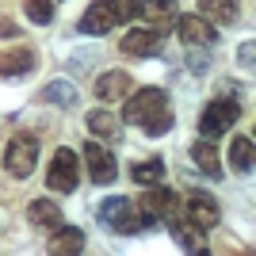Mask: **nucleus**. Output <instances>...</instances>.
I'll return each instance as SVG.
<instances>
[{
    "instance_id": "bb28decb",
    "label": "nucleus",
    "mask_w": 256,
    "mask_h": 256,
    "mask_svg": "<svg viewBox=\"0 0 256 256\" xmlns=\"http://www.w3.org/2000/svg\"><path fill=\"white\" fill-rule=\"evenodd\" d=\"M16 34H20L16 23H12V20H0V38H16Z\"/></svg>"
},
{
    "instance_id": "f8f14e48",
    "label": "nucleus",
    "mask_w": 256,
    "mask_h": 256,
    "mask_svg": "<svg viewBox=\"0 0 256 256\" xmlns=\"http://www.w3.org/2000/svg\"><path fill=\"white\" fill-rule=\"evenodd\" d=\"M130 88H134L130 73H122V69H107V73H100V76H96L92 92H96L100 104H118V100H126Z\"/></svg>"
},
{
    "instance_id": "a211bd4d",
    "label": "nucleus",
    "mask_w": 256,
    "mask_h": 256,
    "mask_svg": "<svg viewBox=\"0 0 256 256\" xmlns=\"http://www.w3.org/2000/svg\"><path fill=\"white\" fill-rule=\"evenodd\" d=\"M230 168L241 172V176H248V172L256 168V153H252V138H248V134H237V138L230 142Z\"/></svg>"
},
{
    "instance_id": "f3484780",
    "label": "nucleus",
    "mask_w": 256,
    "mask_h": 256,
    "mask_svg": "<svg viewBox=\"0 0 256 256\" xmlns=\"http://www.w3.org/2000/svg\"><path fill=\"white\" fill-rule=\"evenodd\" d=\"M27 222L38 226V230L62 226V206H58V199H31V206H27Z\"/></svg>"
},
{
    "instance_id": "0eeeda50",
    "label": "nucleus",
    "mask_w": 256,
    "mask_h": 256,
    "mask_svg": "<svg viewBox=\"0 0 256 256\" xmlns=\"http://www.w3.org/2000/svg\"><path fill=\"white\" fill-rule=\"evenodd\" d=\"M76 184H80V160H76L73 150H58L46 168V188L54 195H73Z\"/></svg>"
},
{
    "instance_id": "4be33fe9",
    "label": "nucleus",
    "mask_w": 256,
    "mask_h": 256,
    "mask_svg": "<svg viewBox=\"0 0 256 256\" xmlns=\"http://www.w3.org/2000/svg\"><path fill=\"white\" fill-rule=\"evenodd\" d=\"M84 122H88V134H96V138H118V118L111 111H104V107L88 111Z\"/></svg>"
},
{
    "instance_id": "a878e982",
    "label": "nucleus",
    "mask_w": 256,
    "mask_h": 256,
    "mask_svg": "<svg viewBox=\"0 0 256 256\" xmlns=\"http://www.w3.org/2000/svg\"><path fill=\"white\" fill-rule=\"evenodd\" d=\"M252 54H256V42L248 38V42L241 46V50H237V58H241V65H245V69H252Z\"/></svg>"
},
{
    "instance_id": "ddd939ff",
    "label": "nucleus",
    "mask_w": 256,
    "mask_h": 256,
    "mask_svg": "<svg viewBox=\"0 0 256 256\" xmlns=\"http://www.w3.org/2000/svg\"><path fill=\"white\" fill-rule=\"evenodd\" d=\"M46 252H54V256H80V252H84V234H80L76 226H65V222L54 226Z\"/></svg>"
},
{
    "instance_id": "4468645a",
    "label": "nucleus",
    "mask_w": 256,
    "mask_h": 256,
    "mask_svg": "<svg viewBox=\"0 0 256 256\" xmlns=\"http://www.w3.org/2000/svg\"><path fill=\"white\" fill-rule=\"evenodd\" d=\"M192 160L199 164V172H203V176L222 180V157H218V146H214L210 138H199V142L192 146Z\"/></svg>"
},
{
    "instance_id": "9b49d317",
    "label": "nucleus",
    "mask_w": 256,
    "mask_h": 256,
    "mask_svg": "<svg viewBox=\"0 0 256 256\" xmlns=\"http://www.w3.org/2000/svg\"><path fill=\"white\" fill-rule=\"evenodd\" d=\"M180 214L188 218V222H195L199 230H214L218 226V218H222V206H218V199H210L206 192H188L180 203Z\"/></svg>"
},
{
    "instance_id": "6ab92c4d",
    "label": "nucleus",
    "mask_w": 256,
    "mask_h": 256,
    "mask_svg": "<svg viewBox=\"0 0 256 256\" xmlns=\"http://www.w3.org/2000/svg\"><path fill=\"white\" fill-rule=\"evenodd\" d=\"M34 65H38V58H34L31 50L0 54V76H27V73H34Z\"/></svg>"
},
{
    "instance_id": "9d476101",
    "label": "nucleus",
    "mask_w": 256,
    "mask_h": 256,
    "mask_svg": "<svg viewBox=\"0 0 256 256\" xmlns=\"http://www.w3.org/2000/svg\"><path fill=\"white\" fill-rule=\"evenodd\" d=\"M80 157H84V164H88V180H92V184L107 188V184L118 180V160H115V153L104 150L100 142H84Z\"/></svg>"
},
{
    "instance_id": "aec40b11",
    "label": "nucleus",
    "mask_w": 256,
    "mask_h": 256,
    "mask_svg": "<svg viewBox=\"0 0 256 256\" xmlns=\"http://www.w3.org/2000/svg\"><path fill=\"white\" fill-rule=\"evenodd\" d=\"M130 180L138 188H153V184H164V160L160 157H146L130 164Z\"/></svg>"
},
{
    "instance_id": "412c9836",
    "label": "nucleus",
    "mask_w": 256,
    "mask_h": 256,
    "mask_svg": "<svg viewBox=\"0 0 256 256\" xmlns=\"http://www.w3.org/2000/svg\"><path fill=\"white\" fill-rule=\"evenodd\" d=\"M199 16L210 23H237L241 8H237V0H199Z\"/></svg>"
},
{
    "instance_id": "dca6fc26",
    "label": "nucleus",
    "mask_w": 256,
    "mask_h": 256,
    "mask_svg": "<svg viewBox=\"0 0 256 256\" xmlns=\"http://www.w3.org/2000/svg\"><path fill=\"white\" fill-rule=\"evenodd\" d=\"M176 16H180V0H142V8H138V20L153 23V27H164Z\"/></svg>"
},
{
    "instance_id": "20e7f679",
    "label": "nucleus",
    "mask_w": 256,
    "mask_h": 256,
    "mask_svg": "<svg viewBox=\"0 0 256 256\" xmlns=\"http://www.w3.org/2000/svg\"><path fill=\"white\" fill-rule=\"evenodd\" d=\"M237 118H241V100H237L234 92L210 100V104L203 107V115H199V138L218 142L222 134H230V130L237 126Z\"/></svg>"
},
{
    "instance_id": "2eb2a0df",
    "label": "nucleus",
    "mask_w": 256,
    "mask_h": 256,
    "mask_svg": "<svg viewBox=\"0 0 256 256\" xmlns=\"http://www.w3.org/2000/svg\"><path fill=\"white\" fill-rule=\"evenodd\" d=\"M168 230H172V241H176L184 252H199V248H203V230H199L195 222H188L184 214H176V218H172Z\"/></svg>"
},
{
    "instance_id": "b1692460",
    "label": "nucleus",
    "mask_w": 256,
    "mask_h": 256,
    "mask_svg": "<svg viewBox=\"0 0 256 256\" xmlns=\"http://www.w3.org/2000/svg\"><path fill=\"white\" fill-rule=\"evenodd\" d=\"M23 12H27V20L46 27V23L54 20V0H23Z\"/></svg>"
},
{
    "instance_id": "1a4fd4ad",
    "label": "nucleus",
    "mask_w": 256,
    "mask_h": 256,
    "mask_svg": "<svg viewBox=\"0 0 256 256\" xmlns=\"http://www.w3.org/2000/svg\"><path fill=\"white\" fill-rule=\"evenodd\" d=\"M172 27H176V34H180V42H188L192 50H210L214 42H218V27H214L210 20H203L199 12L195 16H176L172 20Z\"/></svg>"
},
{
    "instance_id": "39448f33",
    "label": "nucleus",
    "mask_w": 256,
    "mask_h": 256,
    "mask_svg": "<svg viewBox=\"0 0 256 256\" xmlns=\"http://www.w3.org/2000/svg\"><path fill=\"white\" fill-rule=\"evenodd\" d=\"M164 107H168V92H164L160 84L138 88V92H126V100H122V122L142 126V122H150L153 115H160Z\"/></svg>"
},
{
    "instance_id": "5701e85b",
    "label": "nucleus",
    "mask_w": 256,
    "mask_h": 256,
    "mask_svg": "<svg viewBox=\"0 0 256 256\" xmlns=\"http://www.w3.org/2000/svg\"><path fill=\"white\" fill-rule=\"evenodd\" d=\"M42 100H46V104H62V107H73L76 92L69 88V80H54V84H46Z\"/></svg>"
},
{
    "instance_id": "6e6552de",
    "label": "nucleus",
    "mask_w": 256,
    "mask_h": 256,
    "mask_svg": "<svg viewBox=\"0 0 256 256\" xmlns=\"http://www.w3.org/2000/svg\"><path fill=\"white\" fill-rule=\"evenodd\" d=\"M160 46H164V27H153V23L130 27V31L118 38V50L126 54V58H157Z\"/></svg>"
},
{
    "instance_id": "423d86ee",
    "label": "nucleus",
    "mask_w": 256,
    "mask_h": 256,
    "mask_svg": "<svg viewBox=\"0 0 256 256\" xmlns=\"http://www.w3.org/2000/svg\"><path fill=\"white\" fill-rule=\"evenodd\" d=\"M34 164H38V138L27 134V130H20V134L8 142V150H4V168H8L16 180H27L34 172Z\"/></svg>"
},
{
    "instance_id": "f257e3e1",
    "label": "nucleus",
    "mask_w": 256,
    "mask_h": 256,
    "mask_svg": "<svg viewBox=\"0 0 256 256\" xmlns=\"http://www.w3.org/2000/svg\"><path fill=\"white\" fill-rule=\"evenodd\" d=\"M142 0H92L80 16V34H111L115 27H126V23L138 20Z\"/></svg>"
},
{
    "instance_id": "393cba45",
    "label": "nucleus",
    "mask_w": 256,
    "mask_h": 256,
    "mask_svg": "<svg viewBox=\"0 0 256 256\" xmlns=\"http://www.w3.org/2000/svg\"><path fill=\"white\" fill-rule=\"evenodd\" d=\"M142 130H146L150 138H160V134H168V130H172V111L164 107V111H160V115H153L150 122H142Z\"/></svg>"
},
{
    "instance_id": "7ed1b4c3",
    "label": "nucleus",
    "mask_w": 256,
    "mask_h": 256,
    "mask_svg": "<svg viewBox=\"0 0 256 256\" xmlns=\"http://www.w3.org/2000/svg\"><path fill=\"white\" fill-rule=\"evenodd\" d=\"M142 210V222L146 230H160V226H168L176 214H180V192H172L164 184H153L142 192V199H134Z\"/></svg>"
},
{
    "instance_id": "f03ea898",
    "label": "nucleus",
    "mask_w": 256,
    "mask_h": 256,
    "mask_svg": "<svg viewBox=\"0 0 256 256\" xmlns=\"http://www.w3.org/2000/svg\"><path fill=\"white\" fill-rule=\"evenodd\" d=\"M100 226H104L107 234H142L146 230V222H142V210L134 199H126V195H107L104 203H100L96 210Z\"/></svg>"
}]
</instances>
